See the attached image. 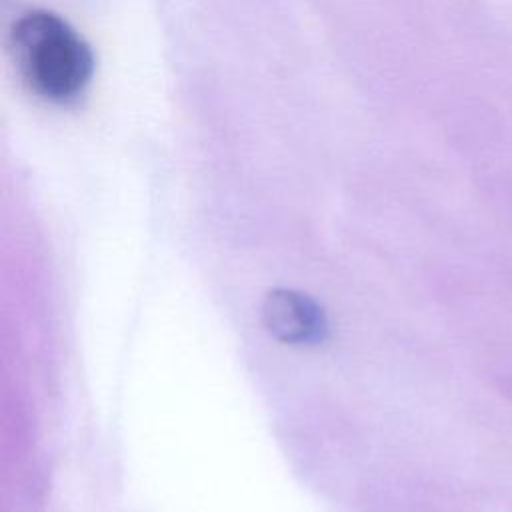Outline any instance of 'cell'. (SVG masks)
Segmentation results:
<instances>
[{
  "instance_id": "6da1fadb",
  "label": "cell",
  "mask_w": 512,
  "mask_h": 512,
  "mask_svg": "<svg viewBox=\"0 0 512 512\" xmlns=\"http://www.w3.org/2000/svg\"><path fill=\"white\" fill-rule=\"evenodd\" d=\"M10 50L28 88L50 102H70L88 86L94 58L80 34L60 16L28 12L12 26Z\"/></svg>"
},
{
  "instance_id": "7a4b0ae2",
  "label": "cell",
  "mask_w": 512,
  "mask_h": 512,
  "mask_svg": "<svg viewBox=\"0 0 512 512\" xmlns=\"http://www.w3.org/2000/svg\"><path fill=\"white\" fill-rule=\"evenodd\" d=\"M266 332L288 346L314 348L328 340L330 324L324 308L294 288H274L262 302Z\"/></svg>"
}]
</instances>
